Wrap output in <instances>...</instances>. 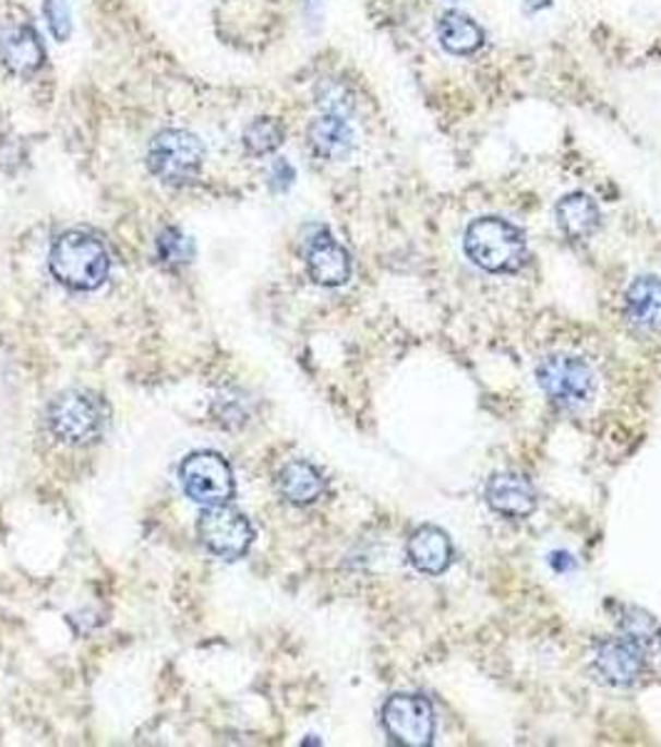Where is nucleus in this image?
I'll return each instance as SVG.
<instances>
[{
  "label": "nucleus",
  "mask_w": 661,
  "mask_h": 747,
  "mask_svg": "<svg viewBox=\"0 0 661 747\" xmlns=\"http://www.w3.org/2000/svg\"><path fill=\"white\" fill-rule=\"evenodd\" d=\"M50 272L62 287L75 292H93L103 287L110 274V254L105 245L91 233L73 229L60 235L50 247Z\"/></svg>",
  "instance_id": "1"
},
{
  "label": "nucleus",
  "mask_w": 661,
  "mask_h": 747,
  "mask_svg": "<svg viewBox=\"0 0 661 747\" xmlns=\"http://www.w3.org/2000/svg\"><path fill=\"white\" fill-rule=\"evenodd\" d=\"M462 247L472 264L493 274L517 272L527 257L522 229L503 217L472 220L462 237Z\"/></svg>",
  "instance_id": "2"
},
{
  "label": "nucleus",
  "mask_w": 661,
  "mask_h": 747,
  "mask_svg": "<svg viewBox=\"0 0 661 747\" xmlns=\"http://www.w3.org/2000/svg\"><path fill=\"white\" fill-rule=\"evenodd\" d=\"M204 165L202 140L190 130L167 128L157 132L147 150V167L159 182L184 187L200 175Z\"/></svg>",
  "instance_id": "3"
},
{
  "label": "nucleus",
  "mask_w": 661,
  "mask_h": 747,
  "mask_svg": "<svg viewBox=\"0 0 661 747\" xmlns=\"http://www.w3.org/2000/svg\"><path fill=\"white\" fill-rule=\"evenodd\" d=\"M103 404L85 391H65L48 406V429L58 441L85 447L103 434Z\"/></svg>",
  "instance_id": "4"
},
{
  "label": "nucleus",
  "mask_w": 661,
  "mask_h": 747,
  "mask_svg": "<svg viewBox=\"0 0 661 747\" xmlns=\"http://www.w3.org/2000/svg\"><path fill=\"white\" fill-rule=\"evenodd\" d=\"M180 482L194 503L221 506L237 494L235 471L217 451H194L180 464Z\"/></svg>",
  "instance_id": "5"
},
{
  "label": "nucleus",
  "mask_w": 661,
  "mask_h": 747,
  "mask_svg": "<svg viewBox=\"0 0 661 747\" xmlns=\"http://www.w3.org/2000/svg\"><path fill=\"white\" fill-rule=\"evenodd\" d=\"M196 536H200V544L207 548L212 556L237 560L249 554L256 533L244 513L231 509L229 503H221L207 506V509L200 513V519H196Z\"/></svg>",
  "instance_id": "6"
},
{
  "label": "nucleus",
  "mask_w": 661,
  "mask_h": 747,
  "mask_svg": "<svg viewBox=\"0 0 661 747\" xmlns=\"http://www.w3.org/2000/svg\"><path fill=\"white\" fill-rule=\"evenodd\" d=\"M381 723L388 737L404 747H428L435 737L433 706L423 696H390L383 706Z\"/></svg>",
  "instance_id": "7"
},
{
  "label": "nucleus",
  "mask_w": 661,
  "mask_h": 747,
  "mask_svg": "<svg viewBox=\"0 0 661 747\" xmlns=\"http://www.w3.org/2000/svg\"><path fill=\"white\" fill-rule=\"evenodd\" d=\"M538 384L562 408H579L592 399L594 374L577 357H550L540 364Z\"/></svg>",
  "instance_id": "8"
},
{
  "label": "nucleus",
  "mask_w": 661,
  "mask_h": 747,
  "mask_svg": "<svg viewBox=\"0 0 661 747\" xmlns=\"http://www.w3.org/2000/svg\"><path fill=\"white\" fill-rule=\"evenodd\" d=\"M645 651L632 638H610L597 648L594 671L612 688H629L645 675Z\"/></svg>",
  "instance_id": "9"
},
{
  "label": "nucleus",
  "mask_w": 661,
  "mask_h": 747,
  "mask_svg": "<svg viewBox=\"0 0 661 747\" xmlns=\"http://www.w3.org/2000/svg\"><path fill=\"white\" fill-rule=\"evenodd\" d=\"M485 501L490 509L507 519H525L538 509V494L534 486L522 474H495L485 486Z\"/></svg>",
  "instance_id": "10"
},
{
  "label": "nucleus",
  "mask_w": 661,
  "mask_h": 747,
  "mask_svg": "<svg viewBox=\"0 0 661 747\" xmlns=\"http://www.w3.org/2000/svg\"><path fill=\"white\" fill-rule=\"evenodd\" d=\"M307 270L321 287H341L351 280V257L328 233H321L307 247Z\"/></svg>",
  "instance_id": "11"
},
{
  "label": "nucleus",
  "mask_w": 661,
  "mask_h": 747,
  "mask_svg": "<svg viewBox=\"0 0 661 747\" xmlns=\"http://www.w3.org/2000/svg\"><path fill=\"white\" fill-rule=\"evenodd\" d=\"M46 62V48L31 25H17L0 35V66L13 75L38 73Z\"/></svg>",
  "instance_id": "12"
},
{
  "label": "nucleus",
  "mask_w": 661,
  "mask_h": 747,
  "mask_svg": "<svg viewBox=\"0 0 661 747\" xmlns=\"http://www.w3.org/2000/svg\"><path fill=\"white\" fill-rule=\"evenodd\" d=\"M408 558L416 571L425 576H441L453 564V541L437 526H421L408 541Z\"/></svg>",
  "instance_id": "13"
},
{
  "label": "nucleus",
  "mask_w": 661,
  "mask_h": 747,
  "mask_svg": "<svg viewBox=\"0 0 661 747\" xmlns=\"http://www.w3.org/2000/svg\"><path fill=\"white\" fill-rule=\"evenodd\" d=\"M309 142L319 157L344 159L353 150V130L344 115L324 112L309 124Z\"/></svg>",
  "instance_id": "14"
},
{
  "label": "nucleus",
  "mask_w": 661,
  "mask_h": 747,
  "mask_svg": "<svg viewBox=\"0 0 661 747\" xmlns=\"http://www.w3.org/2000/svg\"><path fill=\"white\" fill-rule=\"evenodd\" d=\"M555 215H557V227L569 239L592 237L602 222L600 208H597V202L585 192L565 194V198L557 202Z\"/></svg>",
  "instance_id": "15"
},
{
  "label": "nucleus",
  "mask_w": 661,
  "mask_h": 747,
  "mask_svg": "<svg viewBox=\"0 0 661 747\" xmlns=\"http://www.w3.org/2000/svg\"><path fill=\"white\" fill-rule=\"evenodd\" d=\"M437 38L453 56H472L485 46V31L470 15L448 11L437 17Z\"/></svg>",
  "instance_id": "16"
},
{
  "label": "nucleus",
  "mask_w": 661,
  "mask_h": 747,
  "mask_svg": "<svg viewBox=\"0 0 661 747\" xmlns=\"http://www.w3.org/2000/svg\"><path fill=\"white\" fill-rule=\"evenodd\" d=\"M279 491L293 506H309L326 491V482L316 466L309 461H291L279 474Z\"/></svg>",
  "instance_id": "17"
},
{
  "label": "nucleus",
  "mask_w": 661,
  "mask_h": 747,
  "mask_svg": "<svg viewBox=\"0 0 661 747\" xmlns=\"http://www.w3.org/2000/svg\"><path fill=\"white\" fill-rule=\"evenodd\" d=\"M627 315L647 332H661V280L654 274L634 280L627 292Z\"/></svg>",
  "instance_id": "18"
},
{
  "label": "nucleus",
  "mask_w": 661,
  "mask_h": 747,
  "mask_svg": "<svg viewBox=\"0 0 661 747\" xmlns=\"http://www.w3.org/2000/svg\"><path fill=\"white\" fill-rule=\"evenodd\" d=\"M284 140H286V130L281 120H276V118H256L247 124L244 135H241L244 150L254 157L276 153V150L284 145Z\"/></svg>",
  "instance_id": "19"
},
{
  "label": "nucleus",
  "mask_w": 661,
  "mask_h": 747,
  "mask_svg": "<svg viewBox=\"0 0 661 747\" xmlns=\"http://www.w3.org/2000/svg\"><path fill=\"white\" fill-rule=\"evenodd\" d=\"M157 252L167 264H187L194 257V242L182 235V229L167 227L157 237Z\"/></svg>",
  "instance_id": "20"
},
{
  "label": "nucleus",
  "mask_w": 661,
  "mask_h": 747,
  "mask_svg": "<svg viewBox=\"0 0 661 747\" xmlns=\"http://www.w3.org/2000/svg\"><path fill=\"white\" fill-rule=\"evenodd\" d=\"M620 626H622V636L632 638L634 643H639L641 648H649L651 643H657V638L661 633L657 620L647 616L645 610H637V608L627 610V616L620 620Z\"/></svg>",
  "instance_id": "21"
},
{
  "label": "nucleus",
  "mask_w": 661,
  "mask_h": 747,
  "mask_svg": "<svg viewBox=\"0 0 661 747\" xmlns=\"http://www.w3.org/2000/svg\"><path fill=\"white\" fill-rule=\"evenodd\" d=\"M43 15H46L50 33L56 35L60 43H65L70 38V33H73L68 0H46V5H43Z\"/></svg>",
  "instance_id": "22"
},
{
  "label": "nucleus",
  "mask_w": 661,
  "mask_h": 747,
  "mask_svg": "<svg viewBox=\"0 0 661 747\" xmlns=\"http://www.w3.org/2000/svg\"><path fill=\"white\" fill-rule=\"evenodd\" d=\"M269 177H272V190L284 192V190H289L293 180H297V173H293V167L286 163V159H276Z\"/></svg>",
  "instance_id": "23"
}]
</instances>
